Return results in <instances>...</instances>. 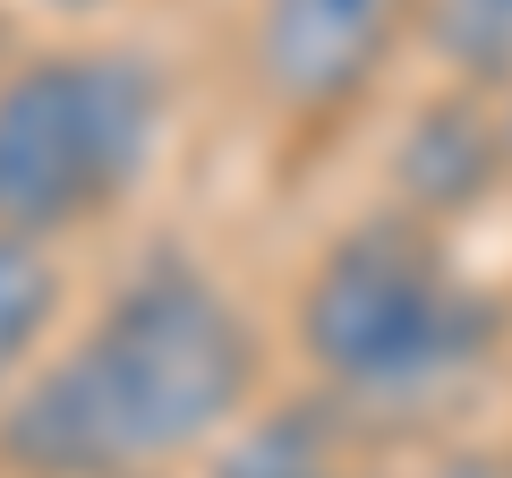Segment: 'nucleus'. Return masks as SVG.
<instances>
[{"label":"nucleus","mask_w":512,"mask_h":478,"mask_svg":"<svg viewBox=\"0 0 512 478\" xmlns=\"http://www.w3.org/2000/svg\"><path fill=\"white\" fill-rule=\"evenodd\" d=\"M265 393V316L197 248H154L0 402V478H180Z\"/></svg>","instance_id":"obj_1"},{"label":"nucleus","mask_w":512,"mask_h":478,"mask_svg":"<svg viewBox=\"0 0 512 478\" xmlns=\"http://www.w3.org/2000/svg\"><path fill=\"white\" fill-rule=\"evenodd\" d=\"M512 342V299L470 274L461 231L376 197L308 248L282 308V350L299 385L359 410L376 436L444 419L487 385Z\"/></svg>","instance_id":"obj_2"},{"label":"nucleus","mask_w":512,"mask_h":478,"mask_svg":"<svg viewBox=\"0 0 512 478\" xmlns=\"http://www.w3.org/2000/svg\"><path fill=\"white\" fill-rule=\"evenodd\" d=\"M180 120V77L137 35L26 43L0 69V231L77 239L111 231L154 188Z\"/></svg>","instance_id":"obj_3"},{"label":"nucleus","mask_w":512,"mask_h":478,"mask_svg":"<svg viewBox=\"0 0 512 478\" xmlns=\"http://www.w3.org/2000/svg\"><path fill=\"white\" fill-rule=\"evenodd\" d=\"M427 0H248L239 69L282 171H308L359 129L402 60H419Z\"/></svg>","instance_id":"obj_4"},{"label":"nucleus","mask_w":512,"mask_h":478,"mask_svg":"<svg viewBox=\"0 0 512 478\" xmlns=\"http://www.w3.org/2000/svg\"><path fill=\"white\" fill-rule=\"evenodd\" d=\"M384 197L410 205V214H427V222H444V231H461L487 197H512V188H504L495 94L436 77V86L410 103L393 154H384Z\"/></svg>","instance_id":"obj_5"},{"label":"nucleus","mask_w":512,"mask_h":478,"mask_svg":"<svg viewBox=\"0 0 512 478\" xmlns=\"http://www.w3.org/2000/svg\"><path fill=\"white\" fill-rule=\"evenodd\" d=\"M367 461H384L376 427H367L359 410H342L333 393L291 385V393H265L197 470L205 478H350V470H367Z\"/></svg>","instance_id":"obj_6"},{"label":"nucleus","mask_w":512,"mask_h":478,"mask_svg":"<svg viewBox=\"0 0 512 478\" xmlns=\"http://www.w3.org/2000/svg\"><path fill=\"white\" fill-rule=\"evenodd\" d=\"M69 316H77L69 248L26 239V231H0V402L43 368V350L69 333Z\"/></svg>","instance_id":"obj_7"},{"label":"nucleus","mask_w":512,"mask_h":478,"mask_svg":"<svg viewBox=\"0 0 512 478\" xmlns=\"http://www.w3.org/2000/svg\"><path fill=\"white\" fill-rule=\"evenodd\" d=\"M419 60H427V77L504 94L512 86V0H427Z\"/></svg>","instance_id":"obj_8"},{"label":"nucleus","mask_w":512,"mask_h":478,"mask_svg":"<svg viewBox=\"0 0 512 478\" xmlns=\"http://www.w3.org/2000/svg\"><path fill=\"white\" fill-rule=\"evenodd\" d=\"M402 478H512L504 436H436L419 461H402Z\"/></svg>","instance_id":"obj_9"},{"label":"nucleus","mask_w":512,"mask_h":478,"mask_svg":"<svg viewBox=\"0 0 512 478\" xmlns=\"http://www.w3.org/2000/svg\"><path fill=\"white\" fill-rule=\"evenodd\" d=\"M18 9H43V18H111L120 0H18Z\"/></svg>","instance_id":"obj_10"},{"label":"nucleus","mask_w":512,"mask_h":478,"mask_svg":"<svg viewBox=\"0 0 512 478\" xmlns=\"http://www.w3.org/2000/svg\"><path fill=\"white\" fill-rule=\"evenodd\" d=\"M26 52V26H18V0H0V69Z\"/></svg>","instance_id":"obj_11"},{"label":"nucleus","mask_w":512,"mask_h":478,"mask_svg":"<svg viewBox=\"0 0 512 478\" xmlns=\"http://www.w3.org/2000/svg\"><path fill=\"white\" fill-rule=\"evenodd\" d=\"M495 129H504V188H512V86L495 94Z\"/></svg>","instance_id":"obj_12"},{"label":"nucleus","mask_w":512,"mask_h":478,"mask_svg":"<svg viewBox=\"0 0 512 478\" xmlns=\"http://www.w3.org/2000/svg\"><path fill=\"white\" fill-rule=\"evenodd\" d=\"M350 478H402V470H393V461H367V470H350Z\"/></svg>","instance_id":"obj_13"}]
</instances>
